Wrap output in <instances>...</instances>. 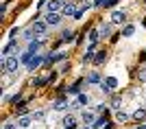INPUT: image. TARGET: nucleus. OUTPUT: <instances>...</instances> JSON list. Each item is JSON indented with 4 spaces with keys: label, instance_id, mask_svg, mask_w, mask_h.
Segmentation results:
<instances>
[{
    "label": "nucleus",
    "instance_id": "nucleus-31",
    "mask_svg": "<svg viewBox=\"0 0 146 129\" xmlns=\"http://www.w3.org/2000/svg\"><path fill=\"white\" fill-rule=\"evenodd\" d=\"M116 2H118V0H107V7H113Z\"/></svg>",
    "mask_w": 146,
    "mask_h": 129
},
{
    "label": "nucleus",
    "instance_id": "nucleus-19",
    "mask_svg": "<svg viewBox=\"0 0 146 129\" xmlns=\"http://www.w3.org/2000/svg\"><path fill=\"white\" fill-rule=\"evenodd\" d=\"M52 110H55V112H66L68 103H66V101H55V103H52Z\"/></svg>",
    "mask_w": 146,
    "mask_h": 129
},
{
    "label": "nucleus",
    "instance_id": "nucleus-24",
    "mask_svg": "<svg viewBox=\"0 0 146 129\" xmlns=\"http://www.w3.org/2000/svg\"><path fill=\"white\" fill-rule=\"evenodd\" d=\"M94 57H96V53L94 50H85V55H83V61H94Z\"/></svg>",
    "mask_w": 146,
    "mask_h": 129
},
{
    "label": "nucleus",
    "instance_id": "nucleus-32",
    "mask_svg": "<svg viewBox=\"0 0 146 129\" xmlns=\"http://www.w3.org/2000/svg\"><path fill=\"white\" fill-rule=\"evenodd\" d=\"M137 129H146V123H144V125H140V127H137Z\"/></svg>",
    "mask_w": 146,
    "mask_h": 129
},
{
    "label": "nucleus",
    "instance_id": "nucleus-26",
    "mask_svg": "<svg viewBox=\"0 0 146 129\" xmlns=\"http://www.w3.org/2000/svg\"><path fill=\"white\" fill-rule=\"evenodd\" d=\"M2 129H18V123H13V120H7V123L2 125Z\"/></svg>",
    "mask_w": 146,
    "mask_h": 129
},
{
    "label": "nucleus",
    "instance_id": "nucleus-3",
    "mask_svg": "<svg viewBox=\"0 0 146 129\" xmlns=\"http://www.w3.org/2000/svg\"><path fill=\"white\" fill-rule=\"evenodd\" d=\"M79 120H81V123H83V125H85V127H92V125L96 123L98 118H96V112L83 110V112H81V114H79Z\"/></svg>",
    "mask_w": 146,
    "mask_h": 129
},
{
    "label": "nucleus",
    "instance_id": "nucleus-10",
    "mask_svg": "<svg viewBox=\"0 0 146 129\" xmlns=\"http://www.w3.org/2000/svg\"><path fill=\"white\" fill-rule=\"evenodd\" d=\"M63 127H66V129H76V127H79V118L72 116V114L63 116Z\"/></svg>",
    "mask_w": 146,
    "mask_h": 129
},
{
    "label": "nucleus",
    "instance_id": "nucleus-17",
    "mask_svg": "<svg viewBox=\"0 0 146 129\" xmlns=\"http://www.w3.org/2000/svg\"><path fill=\"white\" fill-rule=\"evenodd\" d=\"M76 103H79V107H85V105H90V103H92V96H90V94H79Z\"/></svg>",
    "mask_w": 146,
    "mask_h": 129
},
{
    "label": "nucleus",
    "instance_id": "nucleus-8",
    "mask_svg": "<svg viewBox=\"0 0 146 129\" xmlns=\"http://www.w3.org/2000/svg\"><path fill=\"white\" fill-rule=\"evenodd\" d=\"M44 61H46V57H44V55H35V57H33V61L26 66V70H29V72H35V70L42 66Z\"/></svg>",
    "mask_w": 146,
    "mask_h": 129
},
{
    "label": "nucleus",
    "instance_id": "nucleus-21",
    "mask_svg": "<svg viewBox=\"0 0 146 129\" xmlns=\"http://www.w3.org/2000/svg\"><path fill=\"white\" fill-rule=\"evenodd\" d=\"M103 61H107V55H105V50H100V53H96V57H94V63L100 66Z\"/></svg>",
    "mask_w": 146,
    "mask_h": 129
},
{
    "label": "nucleus",
    "instance_id": "nucleus-1",
    "mask_svg": "<svg viewBox=\"0 0 146 129\" xmlns=\"http://www.w3.org/2000/svg\"><path fill=\"white\" fill-rule=\"evenodd\" d=\"M22 66V61H20V57L18 55H9L7 59H2V70H5L7 74H13V72H18V68Z\"/></svg>",
    "mask_w": 146,
    "mask_h": 129
},
{
    "label": "nucleus",
    "instance_id": "nucleus-28",
    "mask_svg": "<svg viewBox=\"0 0 146 129\" xmlns=\"http://www.w3.org/2000/svg\"><path fill=\"white\" fill-rule=\"evenodd\" d=\"M140 81H146V68H142V70H140Z\"/></svg>",
    "mask_w": 146,
    "mask_h": 129
},
{
    "label": "nucleus",
    "instance_id": "nucleus-6",
    "mask_svg": "<svg viewBox=\"0 0 146 129\" xmlns=\"http://www.w3.org/2000/svg\"><path fill=\"white\" fill-rule=\"evenodd\" d=\"M109 22L111 24H124L127 22V13L124 11H120V9H116V11H111V15H109Z\"/></svg>",
    "mask_w": 146,
    "mask_h": 129
},
{
    "label": "nucleus",
    "instance_id": "nucleus-14",
    "mask_svg": "<svg viewBox=\"0 0 146 129\" xmlns=\"http://www.w3.org/2000/svg\"><path fill=\"white\" fill-rule=\"evenodd\" d=\"M103 83L107 86V90H109V92H111V90H116V88L120 86V83H118V79H116V77H111V74H109V77H105Z\"/></svg>",
    "mask_w": 146,
    "mask_h": 129
},
{
    "label": "nucleus",
    "instance_id": "nucleus-20",
    "mask_svg": "<svg viewBox=\"0 0 146 129\" xmlns=\"http://www.w3.org/2000/svg\"><path fill=\"white\" fill-rule=\"evenodd\" d=\"M116 120L118 123H124V120H129V114L124 110H116Z\"/></svg>",
    "mask_w": 146,
    "mask_h": 129
},
{
    "label": "nucleus",
    "instance_id": "nucleus-5",
    "mask_svg": "<svg viewBox=\"0 0 146 129\" xmlns=\"http://www.w3.org/2000/svg\"><path fill=\"white\" fill-rule=\"evenodd\" d=\"M76 11H79V9H76V2H74V0H68L66 5H63V9H61V15H63V18H74Z\"/></svg>",
    "mask_w": 146,
    "mask_h": 129
},
{
    "label": "nucleus",
    "instance_id": "nucleus-11",
    "mask_svg": "<svg viewBox=\"0 0 146 129\" xmlns=\"http://www.w3.org/2000/svg\"><path fill=\"white\" fill-rule=\"evenodd\" d=\"M42 37H35V39H31L29 42V50L33 53V55H39V48H42Z\"/></svg>",
    "mask_w": 146,
    "mask_h": 129
},
{
    "label": "nucleus",
    "instance_id": "nucleus-22",
    "mask_svg": "<svg viewBox=\"0 0 146 129\" xmlns=\"http://www.w3.org/2000/svg\"><path fill=\"white\" fill-rule=\"evenodd\" d=\"M133 33H135V26L133 24H127L124 29H122V37H131Z\"/></svg>",
    "mask_w": 146,
    "mask_h": 129
},
{
    "label": "nucleus",
    "instance_id": "nucleus-4",
    "mask_svg": "<svg viewBox=\"0 0 146 129\" xmlns=\"http://www.w3.org/2000/svg\"><path fill=\"white\" fill-rule=\"evenodd\" d=\"M66 2L68 0H48V2H46V11L48 13H61V9H63Z\"/></svg>",
    "mask_w": 146,
    "mask_h": 129
},
{
    "label": "nucleus",
    "instance_id": "nucleus-23",
    "mask_svg": "<svg viewBox=\"0 0 146 129\" xmlns=\"http://www.w3.org/2000/svg\"><path fill=\"white\" fill-rule=\"evenodd\" d=\"M105 127H107V120H105V118H98L96 123L92 125V129H105Z\"/></svg>",
    "mask_w": 146,
    "mask_h": 129
},
{
    "label": "nucleus",
    "instance_id": "nucleus-25",
    "mask_svg": "<svg viewBox=\"0 0 146 129\" xmlns=\"http://www.w3.org/2000/svg\"><path fill=\"white\" fill-rule=\"evenodd\" d=\"M72 39H74V33H72V31H63V42L70 44Z\"/></svg>",
    "mask_w": 146,
    "mask_h": 129
},
{
    "label": "nucleus",
    "instance_id": "nucleus-29",
    "mask_svg": "<svg viewBox=\"0 0 146 129\" xmlns=\"http://www.w3.org/2000/svg\"><path fill=\"white\" fill-rule=\"evenodd\" d=\"M18 31H20V29H18V26H13V29H11V31H9V35H11V37H13V35H18Z\"/></svg>",
    "mask_w": 146,
    "mask_h": 129
},
{
    "label": "nucleus",
    "instance_id": "nucleus-30",
    "mask_svg": "<svg viewBox=\"0 0 146 129\" xmlns=\"http://www.w3.org/2000/svg\"><path fill=\"white\" fill-rule=\"evenodd\" d=\"M33 118H35V120H42V118H44V112H37V114H35Z\"/></svg>",
    "mask_w": 146,
    "mask_h": 129
},
{
    "label": "nucleus",
    "instance_id": "nucleus-16",
    "mask_svg": "<svg viewBox=\"0 0 146 129\" xmlns=\"http://www.w3.org/2000/svg\"><path fill=\"white\" fill-rule=\"evenodd\" d=\"M33 53H31V50H26V53H22V55H20V61H22V66H29L31 61H33Z\"/></svg>",
    "mask_w": 146,
    "mask_h": 129
},
{
    "label": "nucleus",
    "instance_id": "nucleus-9",
    "mask_svg": "<svg viewBox=\"0 0 146 129\" xmlns=\"http://www.w3.org/2000/svg\"><path fill=\"white\" fill-rule=\"evenodd\" d=\"M103 77H100V72H96V70H92L90 74H87V86H100L103 83Z\"/></svg>",
    "mask_w": 146,
    "mask_h": 129
},
{
    "label": "nucleus",
    "instance_id": "nucleus-18",
    "mask_svg": "<svg viewBox=\"0 0 146 129\" xmlns=\"http://www.w3.org/2000/svg\"><path fill=\"white\" fill-rule=\"evenodd\" d=\"M87 39H90V44H94V46H96L98 39H100V33H98V29H92V31H90V37H87Z\"/></svg>",
    "mask_w": 146,
    "mask_h": 129
},
{
    "label": "nucleus",
    "instance_id": "nucleus-34",
    "mask_svg": "<svg viewBox=\"0 0 146 129\" xmlns=\"http://www.w3.org/2000/svg\"><path fill=\"white\" fill-rule=\"evenodd\" d=\"M144 105H146V101H144Z\"/></svg>",
    "mask_w": 146,
    "mask_h": 129
},
{
    "label": "nucleus",
    "instance_id": "nucleus-33",
    "mask_svg": "<svg viewBox=\"0 0 146 129\" xmlns=\"http://www.w3.org/2000/svg\"><path fill=\"white\" fill-rule=\"evenodd\" d=\"M81 129H92V127H85V125H83V127H81Z\"/></svg>",
    "mask_w": 146,
    "mask_h": 129
},
{
    "label": "nucleus",
    "instance_id": "nucleus-15",
    "mask_svg": "<svg viewBox=\"0 0 146 129\" xmlns=\"http://www.w3.org/2000/svg\"><path fill=\"white\" fill-rule=\"evenodd\" d=\"M131 116H133L135 120H146V105H142V107H135V112L131 114Z\"/></svg>",
    "mask_w": 146,
    "mask_h": 129
},
{
    "label": "nucleus",
    "instance_id": "nucleus-7",
    "mask_svg": "<svg viewBox=\"0 0 146 129\" xmlns=\"http://www.w3.org/2000/svg\"><path fill=\"white\" fill-rule=\"evenodd\" d=\"M44 20H46V24L48 26H59L61 24V20H63V15L61 13H44Z\"/></svg>",
    "mask_w": 146,
    "mask_h": 129
},
{
    "label": "nucleus",
    "instance_id": "nucleus-13",
    "mask_svg": "<svg viewBox=\"0 0 146 129\" xmlns=\"http://www.w3.org/2000/svg\"><path fill=\"white\" fill-rule=\"evenodd\" d=\"M111 31H113V24H111V22H103V24L98 26V33H100V37H109Z\"/></svg>",
    "mask_w": 146,
    "mask_h": 129
},
{
    "label": "nucleus",
    "instance_id": "nucleus-27",
    "mask_svg": "<svg viewBox=\"0 0 146 129\" xmlns=\"http://www.w3.org/2000/svg\"><path fill=\"white\" fill-rule=\"evenodd\" d=\"M118 105H120V96H116V98H113V103H111V107H113V110H118Z\"/></svg>",
    "mask_w": 146,
    "mask_h": 129
},
{
    "label": "nucleus",
    "instance_id": "nucleus-2",
    "mask_svg": "<svg viewBox=\"0 0 146 129\" xmlns=\"http://www.w3.org/2000/svg\"><path fill=\"white\" fill-rule=\"evenodd\" d=\"M31 29H33V33H35V37H42V39H44L50 26L46 24V20H35V22L31 24Z\"/></svg>",
    "mask_w": 146,
    "mask_h": 129
},
{
    "label": "nucleus",
    "instance_id": "nucleus-12",
    "mask_svg": "<svg viewBox=\"0 0 146 129\" xmlns=\"http://www.w3.org/2000/svg\"><path fill=\"white\" fill-rule=\"evenodd\" d=\"M33 120H35L33 116H20L15 123H18V129H29L31 125H33Z\"/></svg>",
    "mask_w": 146,
    "mask_h": 129
}]
</instances>
